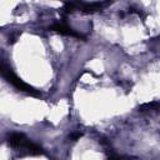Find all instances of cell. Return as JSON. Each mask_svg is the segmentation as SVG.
Wrapping results in <instances>:
<instances>
[{
  "mask_svg": "<svg viewBox=\"0 0 160 160\" xmlns=\"http://www.w3.org/2000/svg\"><path fill=\"white\" fill-rule=\"evenodd\" d=\"M1 75H2V78H4L8 82H10V84H11L14 88H16L18 90H20V91H22V92H26V94H29V95H31V96H36V98H39V96L41 95L35 88H32L31 85L26 84V82L22 81L20 78H18V76L14 74V71H12L9 66H6L5 64L1 65Z\"/></svg>",
  "mask_w": 160,
  "mask_h": 160,
  "instance_id": "6da1fadb",
  "label": "cell"
},
{
  "mask_svg": "<svg viewBox=\"0 0 160 160\" xmlns=\"http://www.w3.org/2000/svg\"><path fill=\"white\" fill-rule=\"evenodd\" d=\"M49 30L55 31L60 35H65V36H71V38H76V39H85V36L78 31H75L74 29H71L70 26H68L65 22L62 21H56L52 25L49 26Z\"/></svg>",
  "mask_w": 160,
  "mask_h": 160,
  "instance_id": "7a4b0ae2",
  "label": "cell"
},
{
  "mask_svg": "<svg viewBox=\"0 0 160 160\" xmlns=\"http://www.w3.org/2000/svg\"><path fill=\"white\" fill-rule=\"evenodd\" d=\"M31 140H29L22 132H12L9 135L8 138V144L12 148H22L26 149V146L29 145Z\"/></svg>",
  "mask_w": 160,
  "mask_h": 160,
  "instance_id": "3957f363",
  "label": "cell"
},
{
  "mask_svg": "<svg viewBox=\"0 0 160 160\" xmlns=\"http://www.w3.org/2000/svg\"><path fill=\"white\" fill-rule=\"evenodd\" d=\"M158 108H160V102L152 101V102L142 104V105L139 108V110H140V111H145V110H154V109H158Z\"/></svg>",
  "mask_w": 160,
  "mask_h": 160,
  "instance_id": "277c9868",
  "label": "cell"
},
{
  "mask_svg": "<svg viewBox=\"0 0 160 160\" xmlns=\"http://www.w3.org/2000/svg\"><path fill=\"white\" fill-rule=\"evenodd\" d=\"M81 136H82V134H81V132H74V134H71V135H70V139H71V140H74V141H76V140H79Z\"/></svg>",
  "mask_w": 160,
  "mask_h": 160,
  "instance_id": "5b68a950",
  "label": "cell"
}]
</instances>
